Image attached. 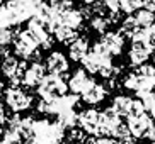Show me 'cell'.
<instances>
[{
  "label": "cell",
  "instance_id": "cell-35",
  "mask_svg": "<svg viewBox=\"0 0 155 144\" xmlns=\"http://www.w3.org/2000/svg\"><path fill=\"white\" fill-rule=\"evenodd\" d=\"M2 95H4V83L0 81V99H2Z\"/></svg>",
  "mask_w": 155,
  "mask_h": 144
},
{
  "label": "cell",
  "instance_id": "cell-17",
  "mask_svg": "<svg viewBox=\"0 0 155 144\" xmlns=\"http://www.w3.org/2000/svg\"><path fill=\"white\" fill-rule=\"evenodd\" d=\"M131 107H133V99L126 95H118L113 100V110L118 114L119 117H130L131 115Z\"/></svg>",
  "mask_w": 155,
  "mask_h": 144
},
{
  "label": "cell",
  "instance_id": "cell-16",
  "mask_svg": "<svg viewBox=\"0 0 155 144\" xmlns=\"http://www.w3.org/2000/svg\"><path fill=\"white\" fill-rule=\"evenodd\" d=\"M82 20H84V17H82V14H80V10L70 9V10H67V12H63L60 15L58 26H65V27L73 29V31H77L78 27H80V24H82Z\"/></svg>",
  "mask_w": 155,
  "mask_h": 144
},
{
  "label": "cell",
  "instance_id": "cell-36",
  "mask_svg": "<svg viewBox=\"0 0 155 144\" xmlns=\"http://www.w3.org/2000/svg\"><path fill=\"white\" fill-rule=\"evenodd\" d=\"M150 112H152V119H155V105H153V108H152Z\"/></svg>",
  "mask_w": 155,
  "mask_h": 144
},
{
  "label": "cell",
  "instance_id": "cell-14",
  "mask_svg": "<svg viewBox=\"0 0 155 144\" xmlns=\"http://www.w3.org/2000/svg\"><path fill=\"white\" fill-rule=\"evenodd\" d=\"M45 78V66L41 63H32L22 75V83L26 86H38Z\"/></svg>",
  "mask_w": 155,
  "mask_h": 144
},
{
  "label": "cell",
  "instance_id": "cell-3",
  "mask_svg": "<svg viewBox=\"0 0 155 144\" xmlns=\"http://www.w3.org/2000/svg\"><path fill=\"white\" fill-rule=\"evenodd\" d=\"M38 51V42L31 37L28 31H19L14 37V53L22 59H31Z\"/></svg>",
  "mask_w": 155,
  "mask_h": 144
},
{
  "label": "cell",
  "instance_id": "cell-32",
  "mask_svg": "<svg viewBox=\"0 0 155 144\" xmlns=\"http://www.w3.org/2000/svg\"><path fill=\"white\" fill-rule=\"evenodd\" d=\"M145 137H148V139H150L152 142H155V124H152V126L148 127V129H147Z\"/></svg>",
  "mask_w": 155,
  "mask_h": 144
},
{
  "label": "cell",
  "instance_id": "cell-24",
  "mask_svg": "<svg viewBox=\"0 0 155 144\" xmlns=\"http://www.w3.org/2000/svg\"><path fill=\"white\" fill-rule=\"evenodd\" d=\"M138 29V24L137 20H135V17H131V15H128L126 19L123 20V24H121V31H119V34L121 36H128V37H131L133 34H135V31Z\"/></svg>",
  "mask_w": 155,
  "mask_h": 144
},
{
  "label": "cell",
  "instance_id": "cell-13",
  "mask_svg": "<svg viewBox=\"0 0 155 144\" xmlns=\"http://www.w3.org/2000/svg\"><path fill=\"white\" fill-rule=\"evenodd\" d=\"M101 42L104 44V48L107 49V53L111 56L119 54L124 48V37L119 32H106L102 36V39H101Z\"/></svg>",
  "mask_w": 155,
  "mask_h": 144
},
{
  "label": "cell",
  "instance_id": "cell-18",
  "mask_svg": "<svg viewBox=\"0 0 155 144\" xmlns=\"http://www.w3.org/2000/svg\"><path fill=\"white\" fill-rule=\"evenodd\" d=\"M104 97H106V88L102 85H99V83H94V85L82 95V100L89 105H96V104H99V102H102Z\"/></svg>",
  "mask_w": 155,
  "mask_h": 144
},
{
  "label": "cell",
  "instance_id": "cell-19",
  "mask_svg": "<svg viewBox=\"0 0 155 144\" xmlns=\"http://www.w3.org/2000/svg\"><path fill=\"white\" fill-rule=\"evenodd\" d=\"M53 34H55V37L60 41V42H63V44H72L73 41L77 39V31H73V29H70V27H65V26H56L53 27Z\"/></svg>",
  "mask_w": 155,
  "mask_h": 144
},
{
  "label": "cell",
  "instance_id": "cell-7",
  "mask_svg": "<svg viewBox=\"0 0 155 144\" xmlns=\"http://www.w3.org/2000/svg\"><path fill=\"white\" fill-rule=\"evenodd\" d=\"M26 31L31 34V37L38 42V46H41L43 42H46V41L50 39V26H48V22L46 20H43V19L39 17H31L28 20V29Z\"/></svg>",
  "mask_w": 155,
  "mask_h": 144
},
{
  "label": "cell",
  "instance_id": "cell-9",
  "mask_svg": "<svg viewBox=\"0 0 155 144\" xmlns=\"http://www.w3.org/2000/svg\"><path fill=\"white\" fill-rule=\"evenodd\" d=\"M67 85H68V88L75 95H84L92 85H94V80L87 75L85 70H77V71L72 75V78H70V81Z\"/></svg>",
  "mask_w": 155,
  "mask_h": 144
},
{
  "label": "cell",
  "instance_id": "cell-29",
  "mask_svg": "<svg viewBox=\"0 0 155 144\" xmlns=\"http://www.w3.org/2000/svg\"><path fill=\"white\" fill-rule=\"evenodd\" d=\"M106 5V9H109V12H116L119 10V0H102Z\"/></svg>",
  "mask_w": 155,
  "mask_h": 144
},
{
  "label": "cell",
  "instance_id": "cell-21",
  "mask_svg": "<svg viewBox=\"0 0 155 144\" xmlns=\"http://www.w3.org/2000/svg\"><path fill=\"white\" fill-rule=\"evenodd\" d=\"M113 136L116 137V141L119 144H133V136H131V132H130L126 124H119L116 127V131L113 132Z\"/></svg>",
  "mask_w": 155,
  "mask_h": 144
},
{
  "label": "cell",
  "instance_id": "cell-6",
  "mask_svg": "<svg viewBox=\"0 0 155 144\" xmlns=\"http://www.w3.org/2000/svg\"><path fill=\"white\" fill-rule=\"evenodd\" d=\"M119 115L114 112L113 108H106L104 112H99V122H97V132L96 136L101 137H107L113 136V132L116 131V127L119 126Z\"/></svg>",
  "mask_w": 155,
  "mask_h": 144
},
{
  "label": "cell",
  "instance_id": "cell-42",
  "mask_svg": "<svg viewBox=\"0 0 155 144\" xmlns=\"http://www.w3.org/2000/svg\"><path fill=\"white\" fill-rule=\"evenodd\" d=\"M153 59H155V56H153Z\"/></svg>",
  "mask_w": 155,
  "mask_h": 144
},
{
  "label": "cell",
  "instance_id": "cell-38",
  "mask_svg": "<svg viewBox=\"0 0 155 144\" xmlns=\"http://www.w3.org/2000/svg\"><path fill=\"white\" fill-rule=\"evenodd\" d=\"M0 136H4V131H2V126H0Z\"/></svg>",
  "mask_w": 155,
  "mask_h": 144
},
{
  "label": "cell",
  "instance_id": "cell-22",
  "mask_svg": "<svg viewBox=\"0 0 155 144\" xmlns=\"http://www.w3.org/2000/svg\"><path fill=\"white\" fill-rule=\"evenodd\" d=\"M135 20H137L138 27L147 29V27H150L152 24L155 22V14L148 12V10H145V9H141V10H138V14L135 15Z\"/></svg>",
  "mask_w": 155,
  "mask_h": 144
},
{
  "label": "cell",
  "instance_id": "cell-27",
  "mask_svg": "<svg viewBox=\"0 0 155 144\" xmlns=\"http://www.w3.org/2000/svg\"><path fill=\"white\" fill-rule=\"evenodd\" d=\"M15 34L10 29H0V46H9L14 41Z\"/></svg>",
  "mask_w": 155,
  "mask_h": 144
},
{
  "label": "cell",
  "instance_id": "cell-40",
  "mask_svg": "<svg viewBox=\"0 0 155 144\" xmlns=\"http://www.w3.org/2000/svg\"><path fill=\"white\" fill-rule=\"evenodd\" d=\"M0 29H4V27H0Z\"/></svg>",
  "mask_w": 155,
  "mask_h": 144
},
{
  "label": "cell",
  "instance_id": "cell-31",
  "mask_svg": "<svg viewBox=\"0 0 155 144\" xmlns=\"http://www.w3.org/2000/svg\"><path fill=\"white\" fill-rule=\"evenodd\" d=\"M143 9L152 12V14H155V0H145V2H143Z\"/></svg>",
  "mask_w": 155,
  "mask_h": 144
},
{
  "label": "cell",
  "instance_id": "cell-11",
  "mask_svg": "<svg viewBox=\"0 0 155 144\" xmlns=\"http://www.w3.org/2000/svg\"><path fill=\"white\" fill-rule=\"evenodd\" d=\"M97 122H99V112L96 108H87L82 114L77 115V124L85 134H94L97 132Z\"/></svg>",
  "mask_w": 155,
  "mask_h": 144
},
{
  "label": "cell",
  "instance_id": "cell-23",
  "mask_svg": "<svg viewBox=\"0 0 155 144\" xmlns=\"http://www.w3.org/2000/svg\"><path fill=\"white\" fill-rule=\"evenodd\" d=\"M143 2L145 0H119V12L123 14H133L135 10L141 9L143 7Z\"/></svg>",
  "mask_w": 155,
  "mask_h": 144
},
{
  "label": "cell",
  "instance_id": "cell-5",
  "mask_svg": "<svg viewBox=\"0 0 155 144\" xmlns=\"http://www.w3.org/2000/svg\"><path fill=\"white\" fill-rule=\"evenodd\" d=\"M5 7L14 15L15 24L29 20L34 15V0H9Z\"/></svg>",
  "mask_w": 155,
  "mask_h": 144
},
{
  "label": "cell",
  "instance_id": "cell-26",
  "mask_svg": "<svg viewBox=\"0 0 155 144\" xmlns=\"http://www.w3.org/2000/svg\"><path fill=\"white\" fill-rule=\"evenodd\" d=\"M138 95V100L141 102V105H143V108L145 110H152L155 105V93L153 92H140Z\"/></svg>",
  "mask_w": 155,
  "mask_h": 144
},
{
  "label": "cell",
  "instance_id": "cell-41",
  "mask_svg": "<svg viewBox=\"0 0 155 144\" xmlns=\"http://www.w3.org/2000/svg\"><path fill=\"white\" fill-rule=\"evenodd\" d=\"M152 144H155V142H152Z\"/></svg>",
  "mask_w": 155,
  "mask_h": 144
},
{
  "label": "cell",
  "instance_id": "cell-33",
  "mask_svg": "<svg viewBox=\"0 0 155 144\" xmlns=\"http://www.w3.org/2000/svg\"><path fill=\"white\" fill-rule=\"evenodd\" d=\"M7 56H10V53H9V46H0V58L5 59Z\"/></svg>",
  "mask_w": 155,
  "mask_h": 144
},
{
  "label": "cell",
  "instance_id": "cell-15",
  "mask_svg": "<svg viewBox=\"0 0 155 144\" xmlns=\"http://www.w3.org/2000/svg\"><path fill=\"white\" fill-rule=\"evenodd\" d=\"M89 53V41L85 37H77L68 48V54L73 61H82Z\"/></svg>",
  "mask_w": 155,
  "mask_h": 144
},
{
  "label": "cell",
  "instance_id": "cell-39",
  "mask_svg": "<svg viewBox=\"0 0 155 144\" xmlns=\"http://www.w3.org/2000/svg\"><path fill=\"white\" fill-rule=\"evenodd\" d=\"M0 144H5V142H4V141H0Z\"/></svg>",
  "mask_w": 155,
  "mask_h": 144
},
{
  "label": "cell",
  "instance_id": "cell-12",
  "mask_svg": "<svg viewBox=\"0 0 155 144\" xmlns=\"http://www.w3.org/2000/svg\"><path fill=\"white\" fill-rule=\"evenodd\" d=\"M46 68H48L50 75H58V77H61L63 73L68 71V59L65 58L63 53L55 51V53H51L48 56V59H46Z\"/></svg>",
  "mask_w": 155,
  "mask_h": 144
},
{
  "label": "cell",
  "instance_id": "cell-1",
  "mask_svg": "<svg viewBox=\"0 0 155 144\" xmlns=\"http://www.w3.org/2000/svg\"><path fill=\"white\" fill-rule=\"evenodd\" d=\"M123 85L128 90H133L137 93H140V92H152L155 86V66L141 64L137 71L130 73L124 78Z\"/></svg>",
  "mask_w": 155,
  "mask_h": 144
},
{
  "label": "cell",
  "instance_id": "cell-34",
  "mask_svg": "<svg viewBox=\"0 0 155 144\" xmlns=\"http://www.w3.org/2000/svg\"><path fill=\"white\" fill-rule=\"evenodd\" d=\"M5 121H7V114H5V108L0 105V126H2Z\"/></svg>",
  "mask_w": 155,
  "mask_h": 144
},
{
  "label": "cell",
  "instance_id": "cell-8",
  "mask_svg": "<svg viewBox=\"0 0 155 144\" xmlns=\"http://www.w3.org/2000/svg\"><path fill=\"white\" fill-rule=\"evenodd\" d=\"M153 49L155 46L152 42H133L131 49H130V61H131V64L133 66L145 64V61L150 58Z\"/></svg>",
  "mask_w": 155,
  "mask_h": 144
},
{
  "label": "cell",
  "instance_id": "cell-2",
  "mask_svg": "<svg viewBox=\"0 0 155 144\" xmlns=\"http://www.w3.org/2000/svg\"><path fill=\"white\" fill-rule=\"evenodd\" d=\"M67 90H68V85L58 75H45L41 83L38 85V93L41 100H55L67 93Z\"/></svg>",
  "mask_w": 155,
  "mask_h": 144
},
{
  "label": "cell",
  "instance_id": "cell-25",
  "mask_svg": "<svg viewBox=\"0 0 155 144\" xmlns=\"http://www.w3.org/2000/svg\"><path fill=\"white\" fill-rule=\"evenodd\" d=\"M91 27L96 32H106V29L109 27V20L106 15H92L91 17Z\"/></svg>",
  "mask_w": 155,
  "mask_h": 144
},
{
  "label": "cell",
  "instance_id": "cell-37",
  "mask_svg": "<svg viewBox=\"0 0 155 144\" xmlns=\"http://www.w3.org/2000/svg\"><path fill=\"white\" fill-rule=\"evenodd\" d=\"M82 2H85V4H94L96 0H82Z\"/></svg>",
  "mask_w": 155,
  "mask_h": 144
},
{
  "label": "cell",
  "instance_id": "cell-20",
  "mask_svg": "<svg viewBox=\"0 0 155 144\" xmlns=\"http://www.w3.org/2000/svg\"><path fill=\"white\" fill-rule=\"evenodd\" d=\"M58 124L61 127H68V129H73L75 127V124H77V114H75V110H63V112L58 114Z\"/></svg>",
  "mask_w": 155,
  "mask_h": 144
},
{
  "label": "cell",
  "instance_id": "cell-4",
  "mask_svg": "<svg viewBox=\"0 0 155 144\" xmlns=\"http://www.w3.org/2000/svg\"><path fill=\"white\" fill-rule=\"evenodd\" d=\"M5 102L12 108V112H22V110H28L31 107L32 99L31 95L21 90L19 86H10L5 92Z\"/></svg>",
  "mask_w": 155,
  "mask_h": 144
},
{
  "label": "cell",
  "instance_id": "cell-30",
  "mask_svg": "<svg viewBox=\"0 0 155 144\" xmlns=\"http://www.w3.org/2000/svg\"><path fill=\"white\" fill-rule=\"evenodd\" d=\"M147 32H148V41L155 46V22L150 27H147Z\"/></svg>",
  "mask_w": 155,
  "mask_h": 144
},
{
  "label": "cell",
  "instance_id": "cell-10",
  "mask_svg": "<svg viewBox=\"0 0 155 144\" xmlns=\"http://www.w3.org/2000/svg\"><path fill=\"white\" fill-rule=\"evenodd\" d=\"M153 119L148 115V114H140V115H130L128 117V122L126 126L130 129L133 137H141V136H145L147 129L153 124Z\"/></svg>",
  "mask_w": 155,
  "mask_h": 144
},
{
  "label": "cell",
  "instance_id": "cell-28",
  "mask_svg": "<svg viewBox=\"0 0 155 144\" xmlns=\"http://www.w3.org/2000/svg\"><path fill=\"white\" fill-rule=\"evenodd\" d=\"M85 142L87 144H116L111 137H97V139L96 137H91V139H87Z\"/></svg>",
  "mask_w": 155,
  "mask_h": 144
}]
</instances>
